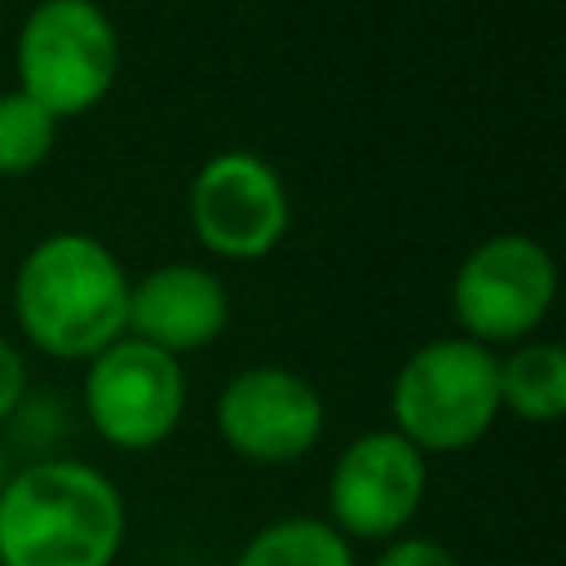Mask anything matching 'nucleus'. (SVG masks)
<instances>
[{
  "mask_svg": "<svg viewBox=\"0 0 566 566\" xmlns=\"http://www.w3.org/2000/svg\"><path fill=\"white\" fill-rule=\"evenodd\" d=\"M128 287L133 279L97 234L57 230L18 261L13 318L40 354L88 363L128 332Z\"/></svg>",
  "mask_w": 566,
  "mask_h": 566,
  "instance_id": "1",
  "label": "nucleus"
},
{
  "mask_svg": "<svg viewBox=\"0 0 566 566\" xmlns=\"http://www.w3.org/2000/svg\"><path fill=\"white\" fill-rule=\"evenodd\" d=\"M124 526L119 486L84 460H27L0 486V566H111Z\"/></svg>",
  "mask_w": 566,
  "mask_h": 566,
  "instance_id": "2",
  "label": "nucleus"
},
{
  "mask_svg": "<svg viewBox=\"0 0 566 566\" xmlns=\"http://www.w3.org/2000/svg\"><path fill=\"white\" fill-rule=\"evenodd\" d=\"M394 433L424 460L469 451L500 416V358L469 336L424 340L402 358L389 385Z\"/></svg>",
  "mask_w": 566,
  "mask_h": 566,
  "instance_id": "3",
  "label": "nucleus"
},
{
  "mask_svg": "<svg viewBox=\"0 0 566 566\" xmlns=\"http://www.w3.org/2000/svg\"><path fill=\"white\" fill-rule=\"evenodd\" d=\"M18 93L44 106L57 124L106 102L119 75V35L97 0H40L13 44Z\"/></svg>",
  "mask_w": 566,
  "mask_h": 566,
  "instance_id": "4",
  "label": "nucleus"
},
{
  "mask_svg": "<svg viewBox=\"0 0 566 566\" xmlns=\"http://www.w3.org/2000/svg\"><path fill=\"white\" fill-rule=\"evenodd\" d=\"M557 296V265L531 234H491L464 252L451 279V314L469 340L522 345Z\"/></svg>",
  "mask_w": 566,
  "mask_h": 566,
  "instance_id": "5",
  "label": "nucleus"
},
{
  "mask_svg": "<svg viewBox=\"0 0 566 566\" xmlns=\"http://www.w3.org/2000/svg\"><path fill=\"white\" fill-rule=\"evenodd\" d=\"M84 416L115 451H150L168 442L186 416V371L172 354L119 336L84 367Z\"/></svg>",
  "mask_w": 566,
  "mask_h": 566,
  "instance_id": "6",
  "label": "nucleus"
},
{
  "mask_svg": "<svg viewBox=\"0 0 566 566\" xmlns=\"http://www.w3.org/2000/svg\"><path fill=\"white\" fill-rule=\"evenodd\" d=\"M429 460L394 429H367L327 469V526L340 539L389 544L420 513Z\"/></svg>",
  "mask_w": 566,
  "mask_h": 566,
  "instance_id": "7",
  "label": "nucleus"
},
{
  "mask_svg": "<svg viewBox=\"0 0 566 566\" xmlns=\"http://www.w3.org/2000/svg\"><path fill=\"white\" fill-rule=\"evenodd\" d=\"M186 203L195 239L226 261L270 256L292 226V199L279 168L252 150L208 155L190 177Z\"/></svg>",
  "mask_w": 566,
  "mask_h": 566,
  "instance_id": "8",
  "label": "nucleus"
},
{
  "mask_svg": "<svg viewBox=\"0 0 566 566\" xmlns=\"http://www.w3.org/2000/svg\"><path fill=\"white\" fill-rule=\"evenodd\" d=\"M323 420V394L292 367H243L217 394V433L248 464H292L310 455Z\"/></svg>",
  "mask_w": 566,
  "mask_h": 566,
  "instance_id": "9",
  "label": "nucleus"
},
{
  "mask_svg": "<svg viewBox=\"0 0 566 566\" xmlns=\"http://www.w3.org/2000/svg\"><path fill=\"white\" fill-rule=\"evenodd\" d=\"M230 323L226 283L195 261H168L128 287V332L172 358L212 345Z\"/></svg>",
  "mask_w": 566,
  "mask_h": 566,
  "instance_id": "10",
  "label": "nucleus"
},
{
  "mask_svg": "<svg viewBox=\"0 0 566 566\" xmlns=\"http://www.w3.org/2000/svg\"><path fill=\"white\" fill-rule=\"evenodd\" d=\"M500 411L526 424L566 416V354L557 340H522L500 358Z\"/></svg>",
  "mask_w": 566,
  "mask_h": 566,
  "instance_id": "11",
  "label": "nucleus"
},
{
  "mask_svg": "<svg viewBox=\"0 0 566 566\" xmlns=\"http://www.w3.org/2000/svg\"><path fill=\"white\" fill-rule=\"evenodd\" d=\"M234 566H354V548L323 517H279L239 548Z\"/></svg>",
  "mask_w": 566,
  "mask_h": 566,
  "instance_id": "12",
  "label": "nucleus"
},
{
  "mask_svg": "<svg viewBox=\"0 0 566 566\" xmlns=\"http://www.w3.org/2000/svg\"><path fill=\"white\" fill-rule=\"evenodd\" d=\"M57 142V119L27 93H0V177H22L49 159Z\"/></svg>",
  "mask_w": 566,
  "mask_h": 566,
  "instance_id": "13",
  "label": "nucleus"
},
{
  "mask_svg": "<svg viewBox=\"0 0 566 566\" xmlns=\"http://www.w3.org/2000/svg\"><path fill=\"white\" fill-rule=\"evenodd\" d=\"M4 424H9V438H13L18 451H27L31 460H49V451L66 433V411L53 394H31L27 389V398L13 407V416Z\"/></svg>",
  "mask_w": 566,
  "mask_h": 566,
  "instance_id": "14",
  "label": "nucleus"
},
{
  "mask_svg": "<svg viewBox=\"0 0 566 566\" xmlns=\"http://www.w3.org/2000/svg\"><path fill=\"white\" fill-rule=\"evenodd\" d=\"M371 566H460L455 553L442 544V539H429V535H398L389 539Z\"/></svg>",
  "mask_w": 566,
  "mask_h": 566,
  "instance_id": "15",
  "label": "nucleus"
},
{
  "mask_svg": "<svg viewBox=\"0 0 566 566\" xmlns=\"http://www.w3.org/2000/svg\"><path fill=\"white\" fill-rule=\"evenodd\" d=\"M22 398H27V358L9 336H0V424L13 416Z\"/></svg>",
  "mask_w": 566,
  "mask_h": 566,
  "instance_id": "16",
  "label": "nucleus"
},
{
  "mask_svg": "<svg viewBox=\"0 0 566 566\" xmlns=\"http://www.w3.org/2000/svg\"><path fill=\"white\" fill-rule=\"evenodd\" d=\"M4 478H9V451H4V442H0V486H4Z\"/></svg>",
  "mask_w": 566,
  "mask_h": 566,
  "instance_id": "17",
  "label": "nucleus"
}]
</instances>
